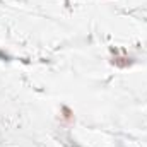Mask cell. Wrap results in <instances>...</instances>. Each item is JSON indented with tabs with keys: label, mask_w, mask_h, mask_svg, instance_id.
<instances>
[{
	"label": "cell",
	"mask_w": 147,
	"mask_h": 147,
	"mask_svg": "<svg viewBox=\"0 0 147 147\" xmlns=\"http://www.w3.org/2000/svg\"><path fill=\"white\" fill-rule=\"evenodd\" d=\"M63 113H65V115H63L65 120H72V111L69 110V108H63Z\"/></svg>",
	"instance_id": "1"
}]
</instances>
